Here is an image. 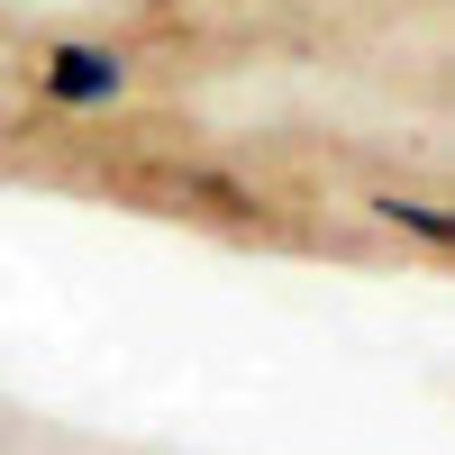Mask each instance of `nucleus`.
<instances>
[{
	"label": "nucleus",
	"mask_w": 455,
	"mask_h": 455,
	"mask_svg": "<svg viewBox=\"0 0 455 455\" xmlns=\"http://www.w3.org/2000/svg\"><path fill=\"white\" fill-rule=\"evenodd\" d=\"M364 210H373V228H392V237H419V246L455 255V210H446V201H419V192H373Z\"/></svg>",
	"instance_id": "obj_2"
},
{
	"label": "nucleus",
	"mask_w": 455,
	"mask_h": 455,
	"mask_svg": "<svg viewBox=\"0 0 455 455\" xmlns=\"http://www.w3.org/2000/svg\"><path fill=\"white\" fill-rule=\"evenodd\" d=\"M36 92H46L55 109H119L128 100V55L92 46V36H64V46L36 55Z\"/></svg>",
	"instance_id": "obj_1"
}]
</instances>
